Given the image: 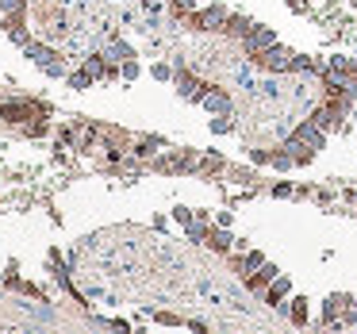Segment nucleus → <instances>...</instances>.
I'll list each match as a JSON object with an SVG mask.
<instances>
[{"instance_id":"f03ea898","label":"nucleus","mask_w":357,"mask_h":334,"mask_svg":"<svg viewBox=\"0 0 357 334\" xmlns=\"http://www.w3.org/2000/svg\"><path fill=\"white\" fill-rule=\"evenodd\" d=\"M227 16H231V12H227L223 4H211V8H204V12H192V16H188V27H192V31H223Z\"/></svg>"},{"instance_id":"0eeeda50","label":"nucleus","mask_w":357,"mask_h":334,"mask_svg":"<svg viewBox=\"0 0 357 334\" xmlns=\"http://www.w3.org/2000/svg\"><path fill=\"white\" fill-rule=\"evenodd\" d=\"M200 104H204L208 112H215V116H227V112H231V96H227L223 89H208Z\"/></svg>"},{"instance_id":"20e7f679","label":"nucleus","mask_w":357,"mask_h":334,"mask_svg":"<svg viewBox=\"0 0 357 334\" xmlns=\"http://www.w3.org/2000/svg\"><path fill=\"white\" fill-rule=\"evenodd\" d=\"M277 277H280V269L273 261H265L261 269H254V277H246V288H250V292H265Z\"/></svg>"},{"instance_id":"9b49d317","label":"nucleus","mask_w":357,"mask_h":334,"mask_svg":"<svg viewBox=\"0 0 357 334\" xmlns=\"http://www.w3.org/2000/svg\"><path fill=\"white\" fill-rule=\"evenodd\" d=\"M211 131H231V119H227V116L211 119Z\"/></svg>"},{"instance_id":"f257e3e1","label":"nucleus","mask_w":357,"mask_h":334,"mask_svg":"<svg viewBox=\"0 0 357 334\" xmlns=\"http://www.w3.org/2000/svg\"><path fill=\"white\" fill-rule=\"evenodd\" d=\"M261 70H269V73H292V66H296V50H288V47H269L265 54H257L254 58Z\"/></svg>"},{"instance_id":"7ed1b4c3","label":"nucleus","mask_w":357,"mask_h":334,"mask_svg":"<svg viewBox=\"0 0 357 334\" xmlns=\"http://www.w3.org/2000/svg\"><path fill=\"white\" fill-rule=\"evenodd\" d=\"M242 47H246V54L250 58H257V54H265L269 47H277V31L273 27H261V24H254V31L242 39Z\"/></svg>"},{"instance_id":"6e6552de","label":"nucleus","mask_w":357,"mask_h":334,"mask_svg":"<svg viewBox=\"0 0 357 334\" xmlns=\"http://www.w3.org/2000/svg\"><path fill=\"white\" fill-rule=\"evenodd\" d=\"M288 292H292V280H288V277H277L269 288H265V303H269V308H280V303L288 300Z\"/></svg>"},{"instance_id":"423d86ee","label":"nucleus","mask_w":357,"mask_h":334,"mask_svg":"<svg viewBox=\"0 0 357 334\" xmlns=\"http://www.w3.org/2000/svg\"><path fill=\"white\" fill-rule=\"evenodd\" d=\"M254 31V20L250 16H238V12H231L223 24V35H231V39H246V35Z\"/></svg>"},{"instance_id":"1a4fd4ad","label":"nucleus","mask_w":357,"mask_h":334,"mask_svg":"<svg viewBox=\"0 0 357 334\" xmlns=\"http://www.w3.org/2000/svg\"><path fill=\"white\" fill-rule=\"evenodd\" d=\"M292 308H288V319H292V326H307V296H292Z\"/></svg>"},{"instance_id":"39448f33","label":"nucleus","mask_w":357,"mask_h":334,"mask_svg":"<svg viewBox=\"0 0 357 334\" xmlns=\"http://www.w3.org/2000/svg\"><path fill=\"white\" fill-rule=\"evenodd\" d=\"M349 303H354V296H342V292H334L331 300H326V308H323V323H334V319H346Z\"/></svg>"},{"instance_id":"9d476101","label":"nucleus","mask_w":357,"mask_h":334,"mask_svg":"<svg viewBox=\"0 0 357 334\" xmlns=\"http://www.w3.org/2000/svg\"><path fill=\"white\" fill-rule=\"evenodd\" d=\"M231 242L234 238L223 231V227H211V231H208V246L215 250V254H227V250H231Z\"/></svg>"}]
</instances>
